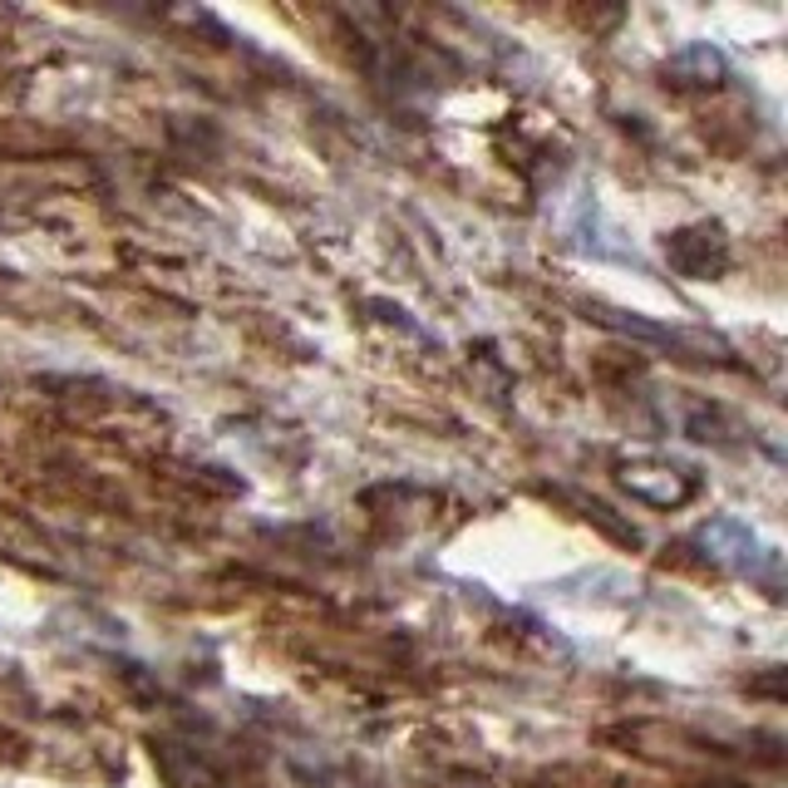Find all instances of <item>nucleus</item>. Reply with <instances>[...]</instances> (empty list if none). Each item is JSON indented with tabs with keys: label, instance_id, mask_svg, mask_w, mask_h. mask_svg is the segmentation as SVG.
Here are the masks:
<instances>
[{
	"label": "nucleus",
	"instance_id": "f257e3e1",
	"mask_svg": "<svg viewBox=\"0 0 788 788\" xmlns=\"http://www.w3.org/2000/svg\"><path fill=\"white\" fill-rule=\"evenodd\" d=\"M700 542L710 547V557H715V562H725L729 572L754 577V581H764V587L779 591L784 562H779V552H774V547L749 528V522H739V518H715V522H705V528H700Z\"/></svg>",
	"mask_w": 788,
	"mask_h": 788
},
{
	"label": "nucleus",
	"instance_id": "f03ea898",
	"mask_svg": "<svg viewBox=\"0 0 788 788\" xmlns=\"http://www.w3.org/2000/svg\"><path fill=\"white\" fill-rule=\"evenodd\" d=\"M621 483L631 488L636 498L656 502V508H676V502L695 493V473L690 468H676V463H626Z\"/></svg>",
	"mask_w": 788,
	"mask_h": 788
}]
</instances>
